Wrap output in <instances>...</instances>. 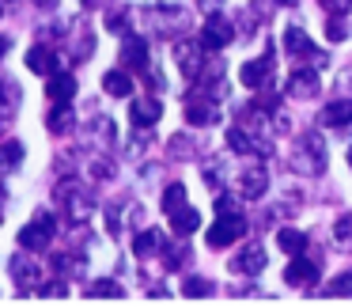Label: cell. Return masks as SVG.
<instances>
[{
	"label": "cell",
	"mask_w": 352,
	"mask_h": 307,
	"mask_svg": "<svg viewBox=\"0 0 352 307\" xmlns=\"http://www.w3.org/2000/svg\"><path fill=\"white\" fill-rule=\"evenodd\" d=\"M0 16H4V4H0Z\"/></svg>",
	"instance_id": "obj_37"
},
{
	"label": "cell",
	"mask_w": 352,
	"mask_h": 307,
	"mask_svg": "<svg viewBox=\"0 0 352 307\" xmlns=\"http://www.w3.org/2000/svg\"><path fill=\"white\" fill-rule=\"evenodd\" d=\"M326 34L333 42L349 39V34H352V16H333V19H329V27H326Z\"/></svg>",
	"instance_id": "obj_22"
},
{
	"label": "cell",
	"mask_w": 352,
	"mask_h": 307,
	"mask_svg": "<svg viewBox=\"0 0 352 307\" xmlns=\"http://www.w3.org/2000/svg\"><path fill=\"white\" fill-rule=\"evenodd\" d=\"M265 186H269V178H265V171H246L243 175V198H261L265 193Z\"/></svg>",
	"instance_id": "obj_19"
},
{
	"label": "cell",
	"mask_w": 352,
	"mask_h": 307,
	"mask_svg": "<svg viewBox=\"0 0 352 307\" xmlns=\"http://www.w3.org/2000/svg\"><path fill=\"white\" fill-rule=\"evenodd\" d=\"M46 129L50 133H69L72 129V114L65 110V103H54V110H50V118H46Z\"/></svg>",
	"instance_id": "obj_20"
},
{
	"label": "cell",
	"mask_w": 352,
	"mask_h": 307,
	"mask_svg": "<svg viewBox=\"0 0 352 307\" xmlns=\"http://www.w3.org/2000/svg\"><path fill=\"white\" fill-rule=\"evenodd\" d=\"M182 205H186V190L182 186H170V190L163 193V209H167V213H178Z\"/></svg>",
	"instance_id": "obj_25"
},
{
	"label": "cell",
	"mask_w": 352,
	"mask_h": 307,
	"mask_svg": "<svg viewBox=\"0 0 352 307\" xmlns=\"http://www.w3.org/2000/svg\"><path fill=\"white\" fill-rule=\"evenodd\" d=\"M239 235H246V220L239 213H220V220L208 228V246L220 251V246H231Z\"/></svg>",
	"instance_id": "obj_1"
},
{
	"label": "cell",
	"mask_w": 352,
	"mask_h": 307,
	"mask_svg": "<svg viewBox=\"0 0 352 307\" xmlns=\"http://www.w3.org/2000/svg\"><path fill=\"white\" fill-rule=\"evenodd\" d=\"M12 277H16V284H23V288H31L34 281L42 277V269L34 266V262H27V258H12Z\"/></svg>",
	"instance_id": "obj_16"
},
{
	"label": "cell",
	"mask_w": 352,
	"mask_h": 307,
	"mask_svg": "<svg viewBox=\"0 0 352 307\" xmlns=\"http://www.w3.org/2000/svg\"><path fill=\"white\" fill-rule=\"evenodd\" d=\"M231 266L239 269V273H261V266H265V251H261L258 243H250L243 254H235V262Z\"/></svg>",
	"instance_id": "obj_8"
},
{
	"label": "cell",
	"mask_w": 352,
	"mask_h": 307,
	"mask_svg": "<svg viewBox=\"0 0 352 307\" xmlns=\"http://www.w3.org/2000/svg\"><path fill=\"white\" fill-rule=\"evenodd\" d=\"M228 145H231V152H246V148H250V137H246L243 129H228Z\"/></svg>",
	"instance_id": "obj_27"
},
{
	"label": "cell",
	"mask_w": 352,
	"mask_h": 307,
	"mask_svg": "<svg viewBox=\"0 0 352 307\" xmlns=\"http://www.w3.org/2000/svg\"><path fill=\"white\" fill-rule=\"evenodd\" d=\"M276 243H280L284 254H303L307 251V235H303V231H296V228H280V231H276Z\"/></svg>",
	"instance_id": "obj_18"
},
{
	"label": "cell",
	"mask_w": 352,
	"mask_h": 307,
	"mask_svg": "<svg viewBox=\"0 0 352 307\" xmlns=\"http://www.w3.org/2000/svg\"><path fill=\"white\" fill-rule=\"evenodd\" d=\"M269 72H273V54L258 57V61H246V65H243V84L265 87V84H269Z\"/></svg>",
	"instance_id": "obj_5"
},
{
	"label": "cell",
	"mask_w": 352,
	"mask_h": 307,
	"mask_svg": "<svg viewBox=\"0 0 352 307\" xmlns=\"http://www.w3.org/2000/svg\"><path fill=\"white\" fill-rule=\"evenodd\" d=\"M344 292L352 296V273H341L333 284H329V296H344Z\"/></svg>",
	"instance_id": "obj_28"
},
{
	"label": "cell",
	"mask_w": 352,
	"mask_h": 307,
	"mask_svg": "<svg viewBox=\"0 0 352 307\" xmlns=\"http://www.w3.org/2000/svg\"><path fill=\"white\" fill-rule=\"evenodd\" d=\"M122 61L129 65L133 72H144L148 69V46H144V39H125L122 42Z\"/></svg>",
	"instance_id": "obj_6"
},
{
	"label": "cell",
	"mask_w": 352,
	"mask_h": 307,
	"mask_svg": "<svg viewBox=\"0 0 352 307\" xmlns=\"http://www.w3.org/2000/svg\"><path fill=\"white\" fill-rule=\"evenodd\" d=\"M38 4H42V8H54V4H57V0H38Z\"/></svg>",
	"instance_id": "obj_34"
},
{
	"label": "cell",
	"mask_w": 352,
	"mask_h": 307,
	"mask_svg": "<svg viewBox=\"0 0 352 307\" xmlns=\"http://www.w3.org/2000/svg\"><path fill=\"white\" fill-rule=\"evenodd\" d=\"M182 292H186V296H193V299H205L208 292H212V284H208L205 277H186V281H182Z\"/></svg>",
	"instance_id": "obj_23"
},
{
	"label": "cell",
	"mask_w": 352,
	"mask_h": 307,
	"mask_svg": "<svg viewBox=\"0 0 352 307\" xmlns=\"http://www.w3.org/2000/svg\"><path fill=\"white\" fill-rule=\"evenodd\" d=\"M155 246H160V235H155V231H140V235H133V254H140V258H148Z\"/></svg>",
	"instance_id": "obj_21"
},
{
	"label": "cell",
	"mask_w": 352,
	"mask_h": 307,
	"mask_svg": "<svg viewBox=\"0 0 352 307\" xmlns=\"http://www.w3.org/2000/svg\"><path fill=\"white\" fill-rule=\"evenodd\" d=\"M0 103H19V87H16V80H0Z\"/></svg>",
	"instance_id": "obj_29"
},
{
	"label": "cell",
	"mask_w": 352,
	"mask_h": 307,
	"mask_svg": "<svg viewBox=\"0 0 352 307\" xmlns=\"http://www.w3.org/2000/svg\"><path fill=\"white\" fill-rule=\"evenodd\" d=\"M322 122L326 125H349L352 122V99H337L322 110Z\"/></svg>",
	"instance_id": "obj_17"
},
{
	"label": "cell",
	"mask_w": 352,
	"mask_h": 307,
	"mask_svg": "<svg viewBox=\"0 0 352 307\" xmlns=\"http://www.w3.org/2000/svg\"><path fill=\"white\" fill-rule=\"evenodd\" d=\"M8 46H12V42L4 39V34H0V57H4V50H8Z\"/></svg>",
	"instance_id": "obj_33"
},
{
	"label": "cell",
	"mask_w": 352,
	"mask_h": 307,
	"mask_svg": "<svg viewBox=\"0 0 352 307\" xmlns=\"http://www.w3.org/2000/svg\"><path fill=\"white\" fill-rule=\"evenodd\" d=\"M284 54H292V57H311L314 46H311V39H307L299 27H288V31H284Z\"/></svg>",
	"instance_id": "obj_11"
},
{
	"label": "cell",
	"mask_w": 352,
	"mask_h": 307,
	"mask_svg": "<svg viewBox=\"0 0 352 307\" xmlns=\"http://www.w3.org/2000/svg\"><path fill=\"white\" fill-rule=\"evenodd\" d=\"M170 228H175V235H193V231H197L201 228V213H197V209H178V213H170Z\"/></svg>",
	"instance_id": "obj_9"
},
{
	"label": "cell",
	"mask_w": 352,
	"mask_h": 307,
	"mask_svg": "<svg viewBox=\"0 0 352 307\" xmlns=\"http://www.w3.org/2000/svg\"><path fill=\"white\" fill-rule=\"evenodd\" d=\"M284 4H299V0H284Z\"/></svg>",
	"instance_id": "obj_35"
},
{
	"label": "cell",
	"mask_w": 352,
	"mask_h": 307,
	"mask_svg": "<svg viewBox=\"0 0 352 307\" xmlns=\"http://www.w3.org/2000/svg\"><path fill=\"white\" fill-rule=\"evenodd\" d=\"M314 277H318V266H314V262H303L299 254H296L292 266H284V284H311Z\"/></svg>",
	"instance_id": "obj_7"
},
{
	"label": "cell",
	"mask_w": 352,
	"mask_h": 307,
	"mask_svg": "<svg viewBox=\"0 0 352 307\" xmlns=\"http://www.w3.org/2000/svg\"><path fill=\"white\" fill-rule=\"evenodd\" d=\"M333 231H337V243H341V246H352V213H349V216H341Z\"/></svg>",
	"instance_id": "obj_26"
},
{
	"label": "cell",
	"mask_w": 352,
	"mask_h": 307,
	"mask_svg": "<svg viewBox=\"0 0 352 307\" xmlns=\"http://www.w3.org/2000/svg\"><path fill=\"white\" fill-rule=\"evenodd\" d=\"M186 118H190V125H212V122H216V107H212V99L205 103V95L197 92V103L190 99V107H186Z\"/></svg>",
	"instance_id": "obj_10"
},
{
	"label": "cell",
	"mask_w": 352,
	"mask_h": 307,
	"mask_svg": "<svg viewBox=\"0 0 352 307\" xmlns=\"http://www.w3.org/2000/svg\"><path fill=\"white\" fill-rule=\"evenodd\" d=\"M46 296H50V299H57V296H65V284H50V288H46Z\"/></svg>",
	"instance_id": "obj_32"
},
{
	"label": "cell",
	"mask_w": 352,
	"mask_h": 307,
	"mask_svg": "<svg viewBox=\"0 0 352 307\" xmlns=\"http://www.w3.org/2000/svg\"><path fill=\"white\" fill-rule=\"evenodd\" d=\"M160 114H163L160 99H133V122L137 125H152Z\"/></svg>",
	"instance_id": "obj_15"
},
{
	"label": "cell",
	"mask_w": 352,
	"mask_h": 307,
	"mask_svg": "<svg viewBox=\"0 0 352 307\" xmlns=\"http://www.w3.org/2000/svg\"><path fill=\"white\" fill-rule=\"evenodd\" d=\"M46 95H50V103H72L76 99V80L69 72H54L46 84Z\"/></svg>",
	"instance_id": "obj_4"
},
{
	"label": "cell",
	"mask_w": 352,
	"mask_h": 307,
	"mask_svg": "<svg viewBox=\"0 0 352 307\" xmlns=\"http://www.w3.org/2000/svg\"><path fill=\"white\" fill-rule=\"evenodd\" d=\"M288 95H296V99H311V95H318V76L314 72H296V76L288 80Z\"/></svg>",
	"instance_id": "obj_12"
},
{
	"label": "cell",
	"mask_w": 352,
	"mask_h": 307,
	"mask_svg": "<svg viewBox=\"0 0 352 307\" xmlns=\"http://www.w3.org/2000/svg\"><path fill=\"white\" fill-rule=\"evenodd\" d=\"M87 296H91V299H118V296H122V288H118L114 281H95L91 288H87Z\"/></svg>",
	"instance_id": "obj_24"
},
{
	"label": "cell",
	"mask_w": 352,
	"mask_h": 307,
	"mask_svg": "<svg viewBox=\"0 0 352 307\" xmlns=\"http://www.w3.org/2000/svg\"><path fill=\"white\" fill-rule=\"evenodd\" d=\"M349 163H352V148H349Z\"/></svg>",
	"instance_id": "obj_36"
},
{
	"label": "cell",
	"mask_w": 352,
	"mask_h": 307,
	"mask_svg": "<svg viewBox=\"0 0 352 307\" xmlns=\"http://www.w3.org/2000/svg\"><path fill=\"white\" fill-rule=\"evenodd\" d=\"M231 39H235V31H231V23L223 16H212L205 27H201V46L205 50H223Z\"/></svg>",
	"instance_id": "obj_3"
},
{
	"label": "cell",
	"mask_w": 352,
	"mask_h": 307,
	"mask_svg": "<svg viewBox=\"0 0 352 307\" xmlns=\"http://www.w3.org/2000/svg\"><path fill=\"white\" fill-rule=\"evenodd\" d=\"M0 156H4V163H19V160H23V148H19V140H8Z\"/></svg>",
	"instance_id": "obj_30"
},
{
	"label": "cell",
	"mask_w": 352,
	"mask_h": 307,
	"mask_svg": "<svg viewBox=\"0 0 352 307\" xmlns=\"http://www.w3.org/2000/svg\"><path fill=\"white\" fill-rule=\"evenodd\" d=\"M50 235H54V216L38 213L34 224H27V228L19 231V246H27V251H42V246L50 243Z\"/></svg>",
	"instance_id": "obj_2"
},
{
	"label": "cell",
	"mask_w": 352,
	"mask_h": 307,
	"mask_svg": "<svg viewBox=\"0 0 352 307\" xmlns=\"http://www.w3.org/2000/svg\"><path fill=\"white\" fill-rule=\"evenodd\" d=\"M27 69H31V72H42V76H54V69H57V57L50 54L46 46H34L31 54H27Z\"/></svg>",
	"instance_id": "obj_14"
},
{
	"label": "cell",
	"mask_w": 352,
	"mask_h": 307,
	"mask_svg": "<svg viewBox=\"0 0 352 307\" xmlns=\"http://www.w3.org/2000/svg\"><path fill=\"white\" fill-rule=\"evenodd\" d=\"M102 92H107V95H118V99H129V95H133V76L110 69L107 76H102Z\"/></svg>",
	"instance_id": "obj_13"
},
{
	"label": "cell",
	"mask_w": 352,
	"mask_h": 307,
	"mask_svg": "<svg viewBox=\"0 0 352 307\" xmlns=\"http://www.w3.org/2000/svg\"><path fill=\"white\" fill-rule=\"evenodd\" d=\"M322 8H329V12H341V8H349L352 0H318Z\"/></svg>",
	"instance_id": "obj_31"
}]
</instances>
